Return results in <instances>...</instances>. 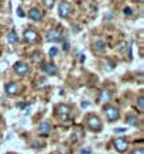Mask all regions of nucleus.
Returning a JSON list of instances; mask_svg holds the SVG:
<instances>
[{"instance_id":"f257e3e1","label":"nucleus","mask_w":144,"mask_h":154,"mask_svg":"<svg viewBox=\"0 0 144 154\" xmlns=\"http://www.w3.org/2000/svg\"><path fill=\"white\" fill-rule=\"evenodd\" d=\"M103 112H105V116H106L107 122H110V123L119 120V117H120V112H119V109L115 107V106H106L105 109H103Z\"/></svg>"},{"instance_id":"f03ea898","label":"nucleus","mask_w":144,"mask_h":154,"mask_svg":"<svg viewBox=\"0 0 144 154\" xmlns=\"http://www.w3.org/2000/svg\"><path fill=\"white\" fill-rule=\"evenodd\" d=\"M86 125H88L89 129L93 130V131H100L102 130V122H100V119H99L98 116H95V115L88 116V119H86Z\"/></svg>"},{"instance_id":"7ed1b4c3","label":"nucleus","mask_w":144,"mask_h":154,"mask_svg":"<svg viewBox=\"0 0 144 154\" xmlns=\"http://www.w3.org/2000/svg\"><path fill=\"white\" fill-rule=\"evenodd\" d=\"M23 37H24V40H26V42L33 44V42H35L38 40V33L34 28H27V30H24Z\"/></svg>"},{"instance_id":"20e7f679","label":"nucleus","mask_w":144,"mask_h":154,"mask_svg":"<svg viewBox=\"0 0 144 154\" xmlns=\"http://www.w3.org/2000/svg\"><path fill=\"white\" fill-rule=\"evenodd\" d=\"M14 71H16V74L20 75V76H24V75H27L30 72V66L23 62V61H17L16 64H14Z\"/></svg>"},{"instance_id":"39448f33","label":"nucleus","mask_w":144,"mask_h":154,"mask_svg":"<svg viewBox=\"0 0 144 154\" xmlns=\"http://www.w3.org/2000/svg\"><path fill=\"white\" fill-rule=\"evenodd\" d=\"M71 11H72V7H71V5L68 2H62L60 5V7H58V16L61 19H66L71 14Z\"/></svg>"},{"instance_id":"423d86ee","label":"nucleus","mask_w":144,"mask_h":154,"mask_svg":"<svg viewBox=\"0 0 144 154\" xmlns=\"http://www.w3.org/2000/svg\"><path fill=\"white\" fill-rule=\"evenodd\" d=\"M69 113H71V109L65 103H61L60 106L57 107V115H58V117L61 120H66L69 117Z\"/></svg>"},{"instance_id":"0eeeda50","label":"nucleus","mask_w":144,"mask_h":154,"mask_svg":"<svg viewBox=\"0 0 144 154\" xmlns=\"http://www.w3.org/2000/svg\"><path fill=\"white\" fill-rule=\"evenodd\" d=\"M47 40L50 42H58L61 41V31L58 28H51L47 31Z\"/></svg>"},{"instance_id":"6e6552de","label":"nucleus","mask_w":144,"mask_h":154,"mask_svg":"<svg viewBox=\"0 0 144 154\" xmlns=\"http://www.w3.org/2000/svg\"><path fill=\"white\" fill-rule=\"evenodd\" d=\"M113 144H115V149H116L119 153H124L126 150H127L129 143H127V140H126L124 137H117L116 140L113 141Z\"/></svg>"},{"instance_id":"1a4fd4ad","label":"nucleus","mask_w":144,"mask_h":154,"mask_svg":"<svg viewBox=\"0 0 144 154\" xmlns=\"http://www.w3.org/2000/svg\"><path fill=\"white\" fill-rule=\"evenodd\" d=\"M41 69H42V72L47 74L48 76H54V75H57V72H58L57 66L54 65V64H51V62H45V64H42Z\"/></svg>"},{"instance_id":"9d476101","label":"nucleus","mask_w":144,"mask_h":154,"mask_svg":"<svg viewBox=\"0 0 144 154\" xmlns=\"http://www.w3.org/2000/svg\"><path fill=\"white\" fill-rule=\"evenodd\" d=\"M28 17L33 20V21H41V20H42V13H41V10L37 9V7H33V9L28 11Z\"/></svg>"},{"instance_id":"9b49d317","label":"nucleus","mask_w":144,"mask_h":154,"mask_svg":"<svg viewBox=\"0 0 144 154\" xmlns=\"http://www.w3.org/2000/svg\"><path fill=\"white\" fill-rule=\"evenodd\" d=\"M6 94L9 95V96H13V95H17L19 94V85L16 84V82H9V84L6 85Z\"/></svg>"},{"instance_id":"f8f14e48","label":"nucleus","mask_w":144,"mask_h":154,"mask_svg":"<svg viewBox=\"0 0 144 154\" xmlns=\"http://www.w3.org/2000/svg\"><path fill=\"white\" fill-rule=\"evenodd\" d=\"M112 99V95L107 89H103L100 91V95H99V103H109Z\"/></svg>"},{"instance_id":"ddd939ff","label":"nucleus","mask_w":144,"mask_h":154,"mask_svg":"<svg viewBox=\"0 0 144 154\" xmlns=\"http://www.w3.org/2000/svg\"><path fill=\"white\" fill-rule=\"evenodd\" d=\"M38 131H40L41 136H48L50 131H51V125L48 122H42L41 125H40V127H38Z\"/></svg>"},{"instance_id":"4468645a","label":"nucleus","mask_w":144,"mask_h":154,"mask_svg":"<svg viewBox=\"0 0 144 154\" xmlns=\"http://www.w3.org/2000/svg\"><path fill=\"white\" fill-rule=\"evenodd\" d=\"M126 122H127V125H129V126H134V127H137V126L140 125L139 117L136 116V115H129V116L126 117Z\"/></svg>"},{"instance_id":"2eb2a0df","label":"nucleus","mask_w":144,"mask_h":154,"mask_svg":"<svg viewBox=\"0 0 144 154\" xmlns=\"http://www.w3.org/2000/svg\"><path fill=\"white\" fill-rule=\"evenodd\" d=\"M93 48H95L96 52H105V50H106V42L103 41V40H98V41L93 44Z\"/></svg>"},{"instance_id":"dca6fc26","label":"nucleus","mask_w":144,"mask_h":154,"mask_svg":"<svg viewBox=\"0 0 144 154\" xmlns=\"http://www.w3.org/2000/svg\"><path fill=\"white\" fill-rule=\"evenodd\" d=\"M7 41H9L10 44H17V41H19V37H17V33H16L14 30H11V31L7 34Z\"/></svg>"},{"instance_id":"f3484780","label":"nucleus","mask_w":144,"mask_h":154,"mask_svg":"<svg viewBox=\"0 0 144 154\" xmlns=\"http://www.w3.org/2000/svg\"><path fill=\"white\" fill-rule=\"evenodd\" d=\"M137 107L140 109V112H143L144 110V98L143 96H140V98L137 99Z\"/></svg>"},{"instance_id":"a211bd4d","label":"nucleus","mask_w":144,"mask_h":154,"mask_svg":"<svg viewBox=\"0 0 144 154\" xmlns=\"http://www.w3.org/2000/svg\"><path fill=\"white\" fill-rule=\"evenodd\" d=\"M54 2L55 0H44V5H45L47 9H52L54 7Z\"/></svg>"},{"instance_id":"6ab92c4d","label":"nucleus","mask_w":144,"mask_h":154,"mask_svg":"<svg viewBox=\"0 0 144 154\" xmlns=\"http://www.w3.org/2000/svg\"><path fill=\"white\" fill-rule=\"evenodd\" d=\"M57 54H58V48H57V47H52L51 50H50V57H55Z\"/></svg>"},{"instance_id":"aec40b11","label":"nucleus","mask_w":144,"mask_h":154,"mask_svg":"<svg viewBox=\"0 0 144 154\" xmlns=\"http://www.w3.org/2000/svg\"><path fill=\"white\" fill-rule=\"evenodd\" d=\"M130 154H144V150L143 149H134Z\"/></svg>"},{"instance_id":"412c9836","label":"nucleus","mask_w":144,"mask_h":154,"mask_svg":"<svg viewBox=\"0 0 144 154\" xmlns=\"http://www.w3.org/2000/svg\"><path fill=\"white\" fill-rule=\"evenodd\" d=\"M124 14L127 16V17H130L131 14H133V11H131L130 7H126V9H124Z\"/></svg>"},{"instance_id":"4be33fe9","label":"nucleus","mask_w":144,"mask_h":154,"mask_svg":"<svg viewBox=\"0 0 144 154\" xmlns=\"http://www.w3.org/2000/svg\"><path fill=\"white\" fill-rule=\"evenodd\" d=\"M92 151H90V149H85V150H82L81 151V154H90Z\"/></svg>"},{"instance_id":"5701e85b","label":"nucleus","mask_w":144,"mask_h":154,"mask_svg":"<svg viewBox=\"0 0 144 154\" xmlns=\"http://www.w3.org/2000/svg\"><path fill=\"white\" fill-rule=\"evenodd\" d=\"M17 14H19L20 17H24V13H23V10L20 9V7H19V9H17Z\"/></svg>"},{"instance_id":"b1692460","label":"nucleus","mask_w":144,"mask_h":154,"mask_svg":"<svg viewBox=\"0 0 144 154\" xmlns=\"http://www.w3.org/2000/svg\"><path fill=\"white\" fill-rule=\"evenodd\" d=\"M64 50H65V51H68V50H69V45H68V41H65V42H64Z\"/></svg>"},{"instance_id":"393cba45","label":"nucleus","mask_w":144,"mask_h":154,"mask_svg":"<svg viewBox=\"0 0 144 154\" xmlns=\"http://www.w3.org/2000/svg\"><path fill=\"white\" fill-rule=\"evenodd\" d=\"M88 106H89L88 102H84V103H82V107H88Z\"/></svg>"},{"instance_id":"a878e982","label":"nucleus","mask_w":144,"mask_h":154,"mask_svg":"<svg viewBox=\"0 0 144 154\" xmlns=\"http://www.w3.org/2000/svg\"><path fill=\"white\" fill-rule=\"evenodd\" d=\"M139 2H140V3H143V0H139Z\"/></svg>"}]
</instances>
